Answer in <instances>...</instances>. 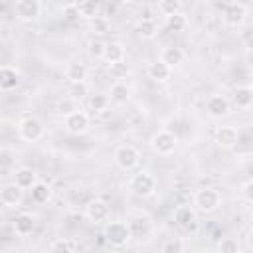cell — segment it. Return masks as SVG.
Wrapping results in <instances>:
<instances>
[{"label":"cell","instance_id":"cell-1","mask_svg":"<svg viewBox=\"0 0 253 253\" xmlns=\"http://www.w3.org/2000/svg\"><path fill=\"white\" fill-rule=\"evenodd\" d=\"M219 206H221V194H219L217 188L206 186V188L196 190V194H194V208H196V211H200V213H213Z\"/></svg>","mask_w":253,"mask_h":253},{"label":"cell","instance_id":"cell-2","mask_svg":"<svg viewBox=\"0 0 253 253\" xmlns=\"http://www.w3.org/2000/svg\"><path fill=\"white\" fill-rule=\"evenodd\" d=\"M125 221H126V225H128V229H130V235L136 237V239H144V237H148V235L154 231V221H152V217H150L146 211H142V210L130 211Z\"/></svg>","mask_w":253,"mask_h":253},{"label":"cell","instance_id":"cell-3","mask_svg":"<svg viewBox=\"0 0 253 253\" xmlns=\"http://www.w3.org/2000/svg\"><path fill=\"white\" fill-rule=\"evenodd\" d=\"M128 190L138 198H150L156 194V178L148 170H138L136 174L130 176Z\"/></svg>","mask_w":253,"mask_h":253},{"label":"cell","instance_id":"cell-4","mask_svg":"<svg viewBox=\"0 0 253 253\" xmlns=\"http://www.w3.org/2000/svg\"><path fill=\"white\" fill-rule=\"evenodd\" d=\"M148 146H150V150H152L154 154H158V156H170V154L176 150V146H178V136H176L174 132L166 130V128H160V130H156V132L150 136Z\"/></svg>","mask_w":253,"mask_h":253},{"label":"cell","instance_id":"cell-5","mask_svg":"<svg viewBox=\"0 0 253 253\" xmlns=\"http://www.w3.org/2000/svg\"><path fill=\"white\" fill-rule=\"evenodd\" d=\"M16 132H18V136H20L24 142H38V140L43 136L45 128H43V123H42L38 117L28 115V117H24V119L18 121Z\"/></svg>","mask_w":253,"mask_h":253},{"label":"cell","instance_id":"cell-6","mask_svg":"<svg viewBox=\"0 0 253 253\" xmlns=\"http://www.w3.org/2000/svg\"><path fill=\"white\" fill-rule=\"evenodd\" d=\"M103 237L113 247H125L132 239L126 221H109L103 229Z\"/></svg>","mask_w":253,"mask_h":253},{"label":"cell","instance_id":"cell-7","mask_svg":"<svg viewBox=\"0 0 253 253\" xmlns=\"http://www.w3.org/2000/svg\"><path fill=\"white\" fill-rule=\"evenodd\" d=\"M113 160H115V164H117L121 170L130 172V170H134V168L138 166V162H140V152H138L132 144H121V146H117V150H115V154H113Z\"/></svg>","mask_w":253,"mask_h":253},{"label":"cell","instance_id":"cell-8","mask_svg":"<svg viewBox=\"0 0 253 253\" xmlns=\"http://www.w3.org/2000/svg\"><path fill=\"white\" fill-rule=\"evenodd\" d=\"M221 20L227 28H241L247 20V6L241 2H227L223 4Z\"/></svg>","mask_w":253,"mask_h":253},{"label":"cell","instance_id":"cell-9","mask_svg":"<svg viewBox=\"0 0 253 253\" xmlns=\"http://www.w3.org/2000/svg\"><path fill=\"white\" fill-rule=\"evenodd\" d=\"M42 14V2L40 0H16L14 2V16L20 22L32 24Z\"/></svg>","mask_w":253,"mask_h":253},{"label":"cell","instance_id":"cell-10","mask_svg":"<svg viewBox=\"0 0 253 253\" xmlns=\"http://www.w3.org/2000/svg\"><path fill=\"white\" fill-rule=\"evenodd\" d=\"M109 215H111V208L103 198H93V200L87 202V206H85L87 221L99 225V223H105L109 219Z\"/></svg>","mask_w":253,"mask_h":253},{"label":"cell","instance_id":"cell-11","mask_svg":"<svg viewBox=\"0 0 253 253\" xmlns=\"http://www.w3.org/2000/svg\"><path fill=\"white\" fill-rule=\"evenodd\" d=\"M213 140L219 148L223 150H233L237 144H239V130L231 125H223V126H217L215 128V134H213Z\"/></svg>","mask_w":253,"mask_h":253},{"label":"cell","instance_id":"cell-12","mask_svg":"<svg viewBox=\"0 0 253 253\" xmlns=\"http://www.w3.org/2000/svg\"><path fill=\"white\" fill-rule=\"evenodd\" d=\"M63 126L71 134H85L89 130V126H91V119H89V115L85 111L79 109V111H75V113H71L69 117L63 119Z\"/></svg>","mask_w":253,"mask_h":253},{"label":"cell","instance_id":"cell-13","mask_svg":"<svg viewBox=\"0 0 253 253\" xmlns=\"http://www.w3.org/2000/svg\"><path fill=\"white\" fill-rule=\"evenodd\" d=\"M174 221L178 227L186 229V231H196L198 229V213L196 208L192 206H178L174 210Z\"/></svg>","mask_w":253,"mask_h":253},{"label":"cell","instance_id":"cell-14","mask_svg":"<svg viewBox=\"0 0 253 253\" xmlns=\"http://www.w3.org/2000/svg\"><path fill=\"white\" fill-rule=\"evenodd\" d=\"M206 113L211 119H223V117H227L231 113V105H229L227 97H223V95H211L206 101Z\"/></svg>","mask_w":253,"mask_h":253},{"label":"cell","instance_id":"cell-15","mask_svg":"<svg viewBox=\"0 0 253 253\" xmlns=\"http://www.w3.org/2000/svg\"><path fill=\"white\" fill-rule=\"evenodd\" d=\"M22 200H24V190L20 186H16L14 182L10 184H4L2 190H0V202L4 208H20L22 206Z\"/></svg>","mask_w":253,"mask_h":253},{"label":"cell","instance_id":"cell-16","mask_svg":"<svg viewBox=\"0 0 253 253\" xmlns=\"http://www.w3.org/2000/svg\"><path fill=\"white\" fill-rule=\"evenodd\" d=\"M125 55H126V49L123 45V42H109L105 45V53H103V61L111 67V65H117V63H123L125 61Z\"/></svg>","mask_w":253,"mask_h":253},{"label":"cell","instance_id":"cell-17","mask_svg":"<svg viewBox=\"0 0 253 253\" xmlns=\"http://www.w3.org/2000/svg\"><path fill=\"white\" fill-rule=\"evenodd\" d=\"M22 77L20 71L14 65H2L0 67V89L2 91H14L20 85Z\"/></svg>","mask_w":253,"mask_h":253},{"label":"cell","instance_id":"cell-18","mask_svg":"<svg viewBox=\"0 0 253 253\" xmlns=\"http://www.w3.org/2000/svg\"><path fill=\"white\" fill-rule=\"evenodd\" d=\"M12 227H14V233L16 235L26 237V235H30L36 229V217L32 213H28V211H22V213H18L12 219Z\"/></svg>","mask_w":253,"mask_h":253},{"label":"cell","instance_id":"cell-19","mask_svg":"<svg viewBox=\"0 0 253 253\" xmlns=\"http://www.w3.org/2000/svg\"><path fill=\"white\" fill-rule=\"evenodd\" d=\"M38 174L34 168L30 166H20L16 172H14V184L20 186L22 190H32L36 184H38Z\"/></svg>","mask_w":253,"mask_h":253},{"label":"cell","instance_id":"cell-20","mask_svg":"<svg viewBox=\"0 0 253 253\" xmlns=\"http://www.w3.org/2000/svg\"><path fill=\"white\" fill-rule=\"evenodd\" d=\"M146 75H148L152 81H156V83H164V81L170 79V75H172V67H168L162 59H156V61H150V63H148V67H146Z\"/></svg>","mask_w":253,"mask_h":253},{"label":"cell","instance_id":"cell-21","mask_svg":"<svg viewBox=\"0 0 253 253\" xmlns=\"http://www.w3.org/2000/svg\"><path fill=\"white\" fill-rule=\"evenodd\" d=\"M63 73H65V79H67L69 83H83V81H87L89 69H87V65L81 63V61H69V63L65 65Z\"/></svg>","mask_w":253,"mask_h":253},{"label":"cell","instance_id":"cell-22","mask_svg":"<svg viewBox=\"0 0 253 253\" xmlns=\"http://www.w3.org/2000/svg\"><path fill=\"white\" fill-rule=\"evenodd\" d=\"M160 59H162L168 67L174 69V67H178V65L184 63L186 53H184V49L178 47V45H166V47H162V51H160Z\"/></svg>","mask_w":253,"mask_h":253},{"label":"cell","instance_id":"cell-23","mask_svg":"<svg viewBox=\"0 0 253 253\" xmlns=\"http://www.w3.org/2000/svg\"><path fill=\"white\" fill-rule=\"evenodd\" d=\"M109 99L111 103L115 105H125L128 99H130V87L125 83V81H117L111 85V91H109Z\"/></svg>","mask_w":253,"mask_h":253},{"label":"cell","instance_id":"cell-24","mask_svg":"<svg viewBox=\"0 0 253 253\" xmlns=\"http://www.w3.org/2000/svg\"><path fill=\"white\" fill-rule=\"evenodd\" d=\"M101 10H103V6L99 2H93V0L77 2V16H81V18H85L89 22H93L95 18H99L101 16Z\"/></svg>","mask_w":253,"mask_h":253},{"label":"cell","instance_id":"cell-25","mask_svg":"<svg viewBox=\"0 0 253 253\" xmlns=\"http://www.w3.org/2000/svg\"><path fill=\"white\" fill-rule=\"evenodd\" d=\"M233 105L237 109H249L253 105V91L249 85H241L233 91Z\"/></svg>","mask_w":253,"mask_h":253},{"label":"cell","instance_id":"cell-26","mask_svg":"<svg viewBox=\"0 0 253 253\" xmlns=\"http://www.w3.org/2000/svg\"><path fill=\"white\" fill-rule=\"evenodd\" d=\"M136 32H138L140 38L152 40V38H156V34H158V24H156L152 18H142V20L136 24Z\"/></svg>","mask_w":253,"mask_h":253},{"label":"cell","instance_id":"cell-27","mask_svg":"<svg viewBox=\"0 0 253 253\" xmlns=\"http://www.w3.org/2000/svg\"><path fill=\"white\" fill-rule=\"evenodd\" d=\"M30 192H32V200L36 204H47L51 200V186L47 182H38Z\"/></svg>","mask_w":253,"mask_h":253},{"label":"cell","instance_id":"cell-28","mask_svg":"<svg viewBox=\"0 0 253 253\" xmlns=\"http://www.w3.org/2000/svg\"><path fill=\"white\" fill-rule=\"evenodd\" d=\"M87 103H89V109L93 113H105L109 109V105H111V99L105 93H93V95H89Z\"/></svg>","mask_w":253,"mask_h":253},{"label":"cell","instance_id":"cell-29","mask_svg":"<svg viewBox=\"0 0 253 253\" xmlns=\"http://www.w3.org/2000/svg\"><path fill=\"white\" fill-rule=\"evenodd\" d=\"M49 253H75V241L69 237H57L49 243Z\"/></svg>","mask_w":253,"mask_h":253},{"label":"cell","instance_id":"cell-30","mask_svg":"<svg viewBox=\"0 0 253 253\" xmlns=\"http://www.w3.org/2000/svg\"><path fill=\"white\" fill-rule=\"evenodd\" d=\"M156 8H158V12H160L164 18H170V16L182 12V2H180V0H160V2L156 4Z\"/></svg>","mask_w":253,"mask_h":253},{"label":"cell","instance_id":"cell-31","mask_svg":"<svg viewBox=\"0 0 253 253\" xmlns=\"http://www.w3.org/2000/svg\"><path fill=\"white\" fill-rule=\"evenodd\" d=\"M89 83L83 81V83H69V89H67V97L73 99V101H83L85 97H89Z\"/></svg>","mask_w":253,"mask_h":253},{"label":"cell","instance_id":"cell-32","mask_svg":"<svg viewBox=\"0 0 253 253\" xmlns=\"http://www.w3.org/2000/svg\"><path fill=\"white\" fill-rule=\"evenodd\" d=\"M166 28L170 32H184L188 28V18L180 12V14H174L170 18H166Z\"/></svg>","mask_w":253,"mask_h":253},{"label":"cell","instance_id":"cell-33","mask_svg":"<svg viewBox=\"0 0 253 253\" xmlns=\"http://www.w3.org/2000/svg\"><path fill=\"white\" fill-rule=\"evenodd\" d=\"M75 111H79V103L73 101V99H69V97H65V99H61V101L57 103V113H59L63 119L69 117V115L75 113Z\"/></svg>","mask_w":253,"mask_h":253},{"label":"cell","instance_id":"cell-34","mask_svg":"<svg viewBox=\"0 0 253 253\" xmlns=\"http://www.w3.org/2000/svg\"><path fill=\"white\" fill-rule=\"evenodd\" d=\"M239 243L233 237H223L217 243V253H239Z\"/></svg>","mask_w":253,"mask_h":253},{"label":"cell","instance_id":"cell-35","mask_svg":"<svg viewBox=\"0 0 253 253\" xmlns=\"http://www.w3.org/2000/svg\"><path fill=\"white\" fill-rule=\"evenodd\" d=\"M105 45H107V43H103L101 40H91V42L87 43V51H89L91 57H95V59H103Z\"/></svg>","mask_w":253,"mask_h":253},{"label":"cell","instance_id":"cell-36","mask_svg":"<svg viewBox=\"0 0 253 253\" xmlns=\"http://www.w3.org/2000/svg\"><path fill=\"white\" fill-rule=\"evenodd\" d=\"M109 28H111V24H109V18H107V16H99V18H95V20L91 22V30H93L95 34H99V36L107 34Z\"/></svg>","mask_w":253,"mask_h":253},{"label":"cell","instance_id":"cell-37","mask_svg":"<svg viewBox=\"0 0 253 253\" xmlns=\"http://www.w3.org/2000/svg\"><path fill=\"white\" fill-rule=\"evenodd\" d=\"M160 253H186V251H184V241H182V239H168V241L162 245Z\"/></svg>","mask_w":253,"mask_h":253},{"label":"cell","instance_id":"cell-38","mask_svg":"<svg viewBox=\"0 0 253 253\" xmlns=\"http://www.w3.org/2000/svg\"><path fill=\"white\" fill-rule=\"evenodd\" d=\"M111 73L117 77V79H125L128 73H130V67L123 61V63H117V65H111Z\"/></svg>","mask_w":253,"mask_h":253},{"label":"cell","instance_id":"cell-39","mask_svg":"<svg viewBox=\"0 0 253 253\" xmlns=\"http://www.w3.org/2000/svg\"><path fill=\"white\" fill-rule=\"evenodd\" d=\"M241 196H243L249 204H253V178H249L247 182H243V186H241Z\"/></svg>","mask_w":253,"mask_h":253},{"label":"cell","instance_id":"cell-40","mask_svg":"<svg viewBox=\"0 0 253 253\" xmlns=\"http://www.w3.org/2000/svg\"><path fill=\"white\" fill-rule=\"evenodd\" d=\"M241 42H243V45H245L247 49H253V26L247 28V30L241 34Z\"/></svg>","mask_w":253,"mask_h":253},{"label":"cell","instance_id":"cell-41","mask_svg":"<svg viewBox=\"0 0 253 253\" xmlns=\"http://www.w3.org/2000/svg\"><path fill=\"white\" fill-rule=\"evenodd\" d=\"M245 57H247V65L253 67V49H247V55Z\"/></svg>","mask_w":253,"mask_h":253},{"label":"cell","instance_id":"cell-42","mask_svg":"<svg viewBox=\"0 0 253 253\" xmlns=\"http://www.w3.org/2000/svg\"><path fill=\"white\" fill-rule=\"evenodd\" d=\"M247 243H249V247L253 249V227H251L249 233H247Z\"/></svg>","mask_w":253,"mask_h":253},{"label":"cell","instance_id":"cell-43","mask_svg":"<svg viewBox=\"0 0 253 253\" xmlns=\"http://www.w3.org/2000/svg\"><path fill=\"white\" fill-rule=\"evenodd\" d=\"M251 91H253V85H251Z\"/></svg>","mask_w":253,"mask_h":253}]
</instances>
